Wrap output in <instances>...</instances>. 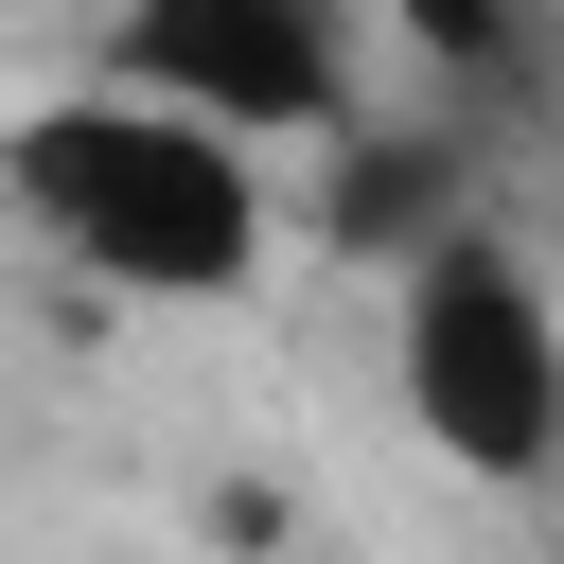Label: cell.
<instances>
[{
    "label": "cell",
    "instance_id": "277c9868",
    "mask_svg": "<svg viewBox=\"0 0 564 564\" xmlns=\"http://www.w3.org/2000/svg\"><path fill=\"white\" fill-rule=\"evenodd\" d=\"M317 229H335L352 264H423L441 229H476V212H458V141L335 123V141H317Z\"/></svg>",
    "mask_w": 564,
    "mask_h": 564
},
{
    "label": "cell",
    "instance_id": "7a4b0ae2",
    "mask_svg": "<svg viewBox=\"0 0 564 564\" xmlns=\"http://www.w3.org/2000/svg\"><path fill=\"white\" fill-rule=\"evenodd\" d=\"M388 388L423 423V458L529 494L564 476V300L529 282L511 229H441L423 264H388Z\"/></svg>",
    "mask_w": 564,
    "mask_h": 564
},
{
    "label": "cell",
    "instance_id": "6da1fadb",
    "mask_svg": "<svg viewBox=\"0 0 564 564\" xmlns=\"http://www.w3.org/2000/svg\"><path fill=\"white\" fill-rule=\"evenodd\" d=\"M0 194L123 300H247L264 282V159L159 88H53L0 123Z\"/></svg>",
    "mask_w": 564,
    "mask_h": 564
},
{
    "label": "cell",
    "instance_id": "5b68a950",
    "mask_svg": "<svg viewBox=\"0 0 564 564\" xmlns=\"http://www.w3.org/2000/svg\"><path fill=\"white\" fill-rule=\"evenodd\" d=\"M405 18V53L441 70V88H511L529 53H546V0H388Z\"/></svg>",
    "mask_w": 564,
    "mask_h": 564
},
{
    "label": "cell",
    "instance_id": "3957f363",
    "mask_svg": "<svg viewBox=\"0 0 564 564\" xmlns=\"http://www.w3.org/2000/svg\"><path fill=\"white\" fill-rule=\"evenodd\" d=\"M106 88H159L229 141H335L352 123V18L335 0H123Z\"/></svg>",
    "mask_w": 564,
    "mask_h": 564
}]
</instances>
